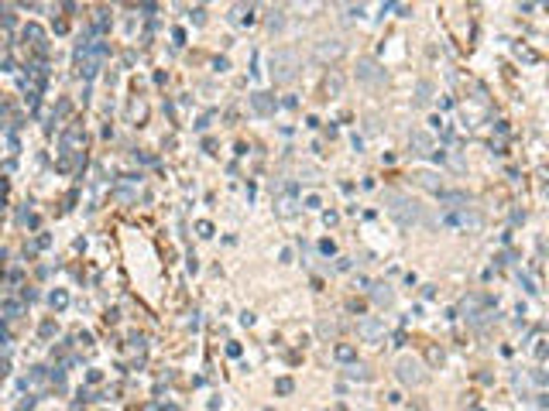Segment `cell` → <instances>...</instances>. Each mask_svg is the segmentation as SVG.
Instances as JSON below:
<instances>
[{
    "instance_id": "cell-18",
    "label": "cell",
    "mask_w": 549,
    "mask_h": 411,
    "mask_svg": "<svg viewBox=\"0 0 549 411\" xmlns=\"http://www.w3.org/2000/svg\"><path fill=\"white\" fill-rule=\"evenodd\" d=\"M292 213H295V199L282 196L278 199V216H292Z\"/></svg>"
},
{
    "instance_id": "cell-1",
    "label": "cell",
    "mask_w": 549,
    "mask_h": 411,
    "mask_svg": "<svg viewBox=\"0 0 549 411\" xmlns=\"http://www.w3.org/2000/svg\"><path fill=\"white\" fill-rule=\"evenodd\" d=\"M385 206H388V213L398 226H415L419 219H422V209H419V202L409 196H402V192H388L385 196Z\"/></svg>"
},
{
    "instance_id": "cell-22",
    "label": "cell",
    "mask_w": 549,
    "mask_h": 411,
    "mask_svg": "<svg viewBox=\"0 0 549 411\" xmlns=\"http://www.w3.org/2000/svg\"><path fill=\"white\" fill-rule=\"evenodd\" d=\"M336 360H353V346H336Z\"/></svg>"
},
{
    "instance_id": "cell-12",
    "label": "cell",
    "mask_w": 549,
    "mask_h": 411,
    "mask_svg": "<svg viewBox=\"0 0 549 411\" xmlns=\"http://www.w3.org/2000/svg\"><path fill=\"white\" fill-rule=\"evenodd\" d=\"M432 103V82H415V106H430Z\"/></svg>"
},
{
    "instance_id": "cell-13",
    "label": "cell",
    "mask_w": 549,
    "mask_h": 411,
    "mask_svg": "<svg viewBox=\"0 0 549 411\" xmlns=\"http://www.w3.org/2000/svg\"><path fill=\"white\" fill-rule=\"evenodd\" d=\"M371 298L378 302V305H392V302H395V292L388 288V285H371Z\"/></svg>"
},
{
    "instance_id": "cell-11",
    "label": "cell",
    "mask_w": 549,
    "mask_h": 411,
    "mask_svg": "<svg viewBox=\"0 0 549 411\" xmlns=\"http://www.w3.org/2000/svg\"><path fill=\"white\" fill-rule=\"evenodd\" d=\"M323 89H326V97H340V93H343V72H330V76H326V82H323Z\"/></svg>"
},
{
    "instance_id": "cell-6",
    "label": "cell",
    "mask_w": 549,
    "mask_h": 411,
    "mask_svg": "<svg viewBox=\"0 0 549 411\" xmlns=\"http://www.w3.org/2000/svg\"><path fill=\"white\" fill-rule=\"evenodd\" d=\"M357 79H361L364 86L378 89V86H385V69H381L374 59H357Z\"/></svg>"
},
{
    "instance_id": "cell-16",
    "label": "cell",
    "mask_w": 549,
    "mask_h": 411,
    "mask_svg": "<svg viewBox=\"0 0 549 411\" xmlns=\"http://www.w3.org/2000/svg\"><path fill=\"white\" fill-rule=\"evenodd\" d=\"M439 202H443V206H450V209H457V206H464L467 199L460 196V192H453V196H447V192H439Z\"/></svg>"
},
{
    "instance_id": "cell-26",
    "label": "cell",
    "mask_w": 549,
    "mask_h": 411,
    "mask_svg": "<svg viewBox=\"0 0 549 411\" xmlns=\"http://www.w3.org/2000/svg\"><path fill=\"white\" fill-rule=\"evenodd\" d=\"M319 333L330 336V333H336V326H334V322H323V326H319Z\"/></svg>"
},
{
    "instance_id": "cell-24",
    "label": "cell",
    "mask_w": 549,
    "mask_h": 411,
    "mask_svg": "<svg viewBox=\"0 0 549 411\" xmlns=\"http://www.w3.org/2000/svg\"><path fill=\"white\" fill-rule=\"evenodd\" d=\"M430 360H432V363H443V350H439V346H432V350H430Z\"/></svg>"
},
{
    "instance_id": "cell-14",
    "label": "cell",
    "mask_w": 549,
    "mask_h": 411,
    "mask_svg": "<svg viewBox=\"0 0 549 411\" xmlns=\"http://www.w3.org/2000/svg\"><path fill=\"white\" fill-rule=\"evenodd\" d=\"M453 223H457V226H471V230H477V226H481V216L471 213V209H460V213L453 216Z\"/></svg>"
},
{
    "instance_id": "cell-10",
    "label": "cell",
    "mask_w": 549,
    "mask_h": 411,
    "mask_svg": "<svg viewBox=\"0 0 549 411\" xmlns=\"http://www.w3.org/2000/svg\"><path fill=\"white\" fill-rule=\"evenodd\" d=\"M230 21H234V24H251V21H255V7H251V4H234Z\"/></svg>"
},
{
    "instance_id": "cell-19",
    "label": "cell",
    "mask_w": 549,
    "mask_h": 411,
    "mask_svg": "<svg viewBox=\"0 0 549 411\" xmlns=\"http://www.w3.org/2000/svg\"><path fill=\"white\" fill-rule=\"evenodd\" d=\"M292 388H295L292 377H278V380H274V391L278 394H292Z\"/></svg>"
},
{
    "instance_id": "cell-9",
    "label": "cell",
    "mask_w": 549,
    "mask_h": 411,
    "mask_svg": "<svg viewBox=\"0 0 549 411\" xmlns=\"http://www.w3.org/2000/svg\"><path fill=\"white\" fill-rule=\"evenodd\" d=\"M251 110L261 114V117H272L274 114V97H268V93H255V97H251Z\"/></svg>"
},
{
    "instance_id": "cell-23",
    "label": "cell",
    "mask_w": 549,
    "mask_h": 411,
    "mask_svg": "<svg viewBox=\"0 0 549 411\" xmlns=\"http://www.w3.org/2000/svg\"><path fill=\"white\" fill-rule=\"evenodd\" d=\"M31 41H41V28H35V24H28V31H24Z\"/></svg>"
},
{
    "instance_id": "cell-7",
    "label": "cell",
    "mask_w": 549,
    "mask_h": 411,
    "mask_svg": "<svg viewBox=\"0 0 549 411\" xmlns=\"http://www.w3.org/2000/svg\"><path fill=\"white\" fill-rule=\"evenodd\" d=\"M357 336H361L364 343H381V339H385V322H381L378 315H364V319L357 322Z\"/></svg>"
},
{
    "instance_id": "cell-20",
    "label": "cell",
    "mask_w": 549,
    "mask_h": 411,
    "mask_svg": "<svg viewBox=\"0 0 549 411\" xmlns=\"http://www.w3.org/2000/svg\"><path fill=\"white\" fill-rule=\"evenodd\" d=\"M282 24H285V18H282V11H274L272 18H268V31H282Z\"/></svg>"
},
{
    "instance_id": "cell-4",
    "label": "cell",
    "mask_w": 549,
    "mask_h": 411,
    "mask_svg": "<svg viewBox=\"0 0 549 411\" xmlns=\"http://www.w3.org/2000/svg\"><path fill=\"white\" fill-rule=\"evenodd\" d=\"M395 377H398V384H405V388H419V384H426V367H422L415 356H402V360L395 363Z\"/></svg>"
},
{
    "instance_id": "cell-25",
    "label": "cell",
    "mask_w": 549,
    "mask_h": 411,
    "mask_svg": "<svg viewBox=\"0 0 549 411\" xmlns=\"http://www.w3.org/2000/svg\"><path fill=\"white\" fill-rule=\"evenodd\" d=\"M196 230H199V236H210V234H213V226H210V223H199Z\"/></svg>"
},
{
    "instance_id": "cell-5",
    "label": "cell",
    "mask_w": 549,
    "mask_h": 411,
    "mask_svg": "<svg viewBox=\"0 0 549 411\" xmlns=\"http://www.w3.org/2000/svg\"><path fill=\"white\" fill-rule=\"evenodd\" d=\"M343 55H347V45L340 38H323V41H316V48H313V59L319 65H336Z\"/></svg>"
},
{
    "instance_id": "cell-2",
    "label": "cell",
    "mask_w": 549,
    "mask_h": 411,
    "mask_svg": "<svg viewBox=\"0 0 549 411\" xmlns=\"http://www.w3.org/2000/svg\"><path fill=\"white\" fill-rule=\"evenodd\" d=\"M268 65H272L268 72H272V79L278 86H285V82H292V79L299 76V55H295L292 48H278V52H272Z\"/></svg>"
},
{
    "instance_id": "cell-17",
    "label": "cell",
    "mask_w": 549,
    "mask_h": 411,
    "mask_svg": "<svg viewBox=\"0 0 549 411\" xmlns=\"http://www.w3.org/2000/svg\"><path fill=\"white\" fill-rule=\"evenodd\" d=\"M48 302H52V309H65V305H69V295H65V292L59 288V292L48 295Z\"/></svg>"
},
{
    "instance_id": "cell-3",
    "label": "cell",
    "mask_w": 549,
    "mask_h": 411,
    "mask_svg": "<svg viewBox=\"0 0 549 411\" xmlns=\"http://www.w3.org/2000/svg\"><path fill=\"white\" fill-rule=\"evenodd\" d=\"M76 65H79V72H82L86 79L97 76V69L103 65V45H100V41H86V45H79Z\"/></svg>"
},
{
    "instance_id": "cell-15",
    "label": "cell",
    "mask_w": 549,
    "mask_h": 411,
    "mask_svg": "<svg viewBox=\"0 0 549 411\" xmlns=\"http://www.w3.org/2000/svg\"><path fill=\"white\" fill-rule=\"evenodd\" d=\"M415 182H419V185H426V189H432L436 196L443 192V185H439V175H432V172H419V175H415Z\"/></svg>"
},
{
    "instance_id": "cell-8",
    "label": "cell",
    "mask_w": 549,
    "mask_h": 411,
    "mask_svg": "<svg viewBox=\"0 0 549 411\" xmlns=\"http://www.w3.org/2000/svg\"><path fill=\"white\" fill-rule=\"evenodd\" d=\"M409 151L412 155H436L432 151V137L426 131H412L409 134Z\"/></svg>"
},
{
    "instance_id": "cell-21",
    "label": "cell",
    "mask_w": 549,
    "mask_h": 411,
    "mask_svg": "<svg viewBox=\"0 0 549 411\" xmlns=\"http://www.w3.org/2000/svg\"><path fill=\"white\" fill-rule=\"evenodd\" d=\"M351 377H353V380H368V367L353 363V367H351Z\"/></svg>"
}]
</instances>
